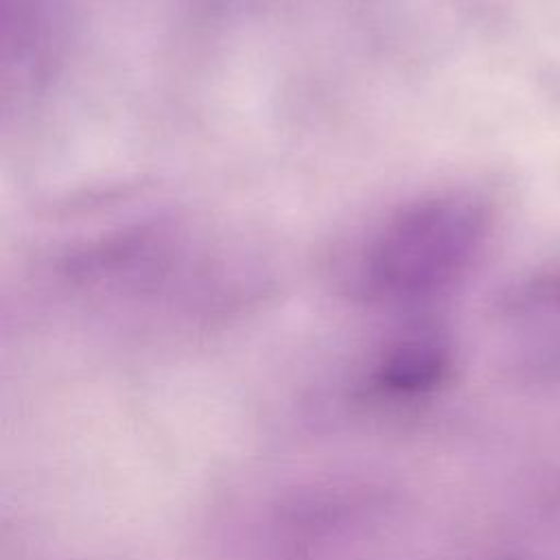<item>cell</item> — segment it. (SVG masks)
Listing matches in <instances>:
<instances>
[{"instance_id":"obj_1","label":"cell","mask_w":560,"mask_h":560,"mask_svg":"<svg viewBox=\"0 0 560 560\" xmlns=\"http://www.w3.org/2000/svg\"><path fill=\"white\" fill-rule=\"evenodd\" d=\"M486 206L462 192L413 203L376 236L365 260V280L392 298H420L462 276L483 245Z\"/></svg>"}]
</instances>
